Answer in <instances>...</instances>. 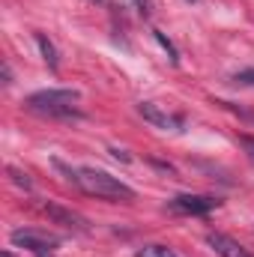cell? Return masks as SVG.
<instances>
[{
    "instance_id": "obj_12",
    "label": "cell",
    "mask_w": 254,
    "mask_h": 257,
    "mask_svg": "<svg viewBox=\"0 0 254 257\" xmlns=\"http://www.w3.org/2000/svg\"><path fill=\"white\" fill-rule=\"evenodd\" d=\"M239 147L245 150V156L254 162V138H251V135H239Z\"/></svg>"
},
{
    "instance_id": "obj_9",
    "label": "cell",
    "mask_w": 254,
    "mask_h": 257,
    "mask_svg": "<svg viewBox=\"0 0 254 257\" xmlns=\"http://www.w3.org/2000/svg\"><path fill=\"white\" fill-rule=\"evenodd\" d=\"M135 257H177V251L168 245H144L135 251Z\"/></svg>"
},
{
    "instance_id": "obj_13",
    "label": "cell",
    "mask_w": 254,
    "mask_h": 257,
    "mask_svg": "<svg viewBox=\"0 0 254 257\" xmlns=\"http://www.w3.org/2000/svg\"><path fill=\"white\" fill-rule=\"evenodd\" d=\"M236 81H239V84H248V87H254V69H242V72H236Z\"/></svg>"
},
{
    "instance_id": "obj_2",
    "label": "cell",
    "mask_w": 254,
    "mask_h": 257,
    "mask_svg": "<svg viewBox=\"0 0 254 257\" xmlns=\"http://www.w3.org/2000/svg\"><path fill=\"white\" fill-rule=\"evenodd\" d=\"M78 102H81L78 90H39L24 99V105L33 114H45V117H81L75 111Z\"/></svg>"
},
{
    "instance_id": "obj_3",
    "label": "cell",
    "mask_w": 254,
    "mask_h": 257,
    "mask_svg": "<svg viewBox=\"0 0 254 257\" xmlns=\"http://www.w3.org/2000/svg\"><path fill=\"white\" fill-rule=\"evenodd\" d=\"M12 245L18 248H27V251H36V254H45L51 248L60 245V236L48 233V230H33V227H21V230H12Z\"/></svg>"
},
{
    "instance_id": "obj_5",
    "label": "cell",
    "mask_w": 254,
    "mask_h": 257,
    "mask_svg": "<svg viewBox=\"0 0 254 257\" xmlns=\"http://www.w3.org/2000/svg\"><path fill=\"white\" fill-rule=\"evenodd\" d=\"M42 212L54 221V224H63L69 230H75V233H90V221L84 218V215H78V212H72V209H66L60 203H42Z\"/></svg>"
},
{
    "instance_id": "obj_7",
    "label": "cell",
    "mask_w": 254,
    "mask_h": 257,
    "mask_svg": "<svg viewBox=\"0 0 254 257\" xmlns=\"http://www.w3.org/2000/svg\"><path fill=\"white\" fill-rule=\"evenodd\" d=\"M138 114H141L147 123H153L156 128H183V117H174V114L162 111V108L153 105V102H141V105H138Z\"/></svg>"
},
{
    "instance_id": "obj_6",
    "label": "cell",
    "mask_w": 254,
    "mask_h": 257,
    "mask_svg": "<svg viewBox=\"0 0 254 257\" xmlns=\"http://www.w3.org/2000/svg\"><path fill=\"white\" fill-rule=\"evenodd\" d=\"M206 245H209L218 257H254L251 251L242 248L236 239H230L227 233H218V230H209V233H206Z\"/></svg>"
},
{
    "instance_id": "obj_4",
    "label": "cell",
    "mask_w": 254,
    "mask_h": 257,
    "mask_svg": "<svg viewBox=\"0 0 254 257\" xmlns=\"http://www.w3.org/2000/svg\"><path fill=\"white\" fill-rule=\"evenodd\" d=\"M218 197H209V194H177L174 200H168V209L171 212H180V215H206L212 209H218Z\"/></svg>"
},
{
    "instance_id": "obj_16",
    "label": "cell",
    "mask_w": 254,
    "mask_h": 257,
    "mask_svg": "<svg viewBox=\"0 0 254 257\" xmlns=\"http://www.w3.org/2000/svg\"><path fill=\"white\" fill-rule=\"evenodd\" d=\"M39 257H48V254H39Z\"/></svg>"
},
{
    "instance_id": "obj_11",
    "label": "cell",
    "mask_w": 254,
    "mask_h": 257,
    "mask_svg": "<svg viewBox=\"0 0 254 257\" xmlns=\"http://www.w3.org/2000/svg\"><path fill=\"white\" fill-rule=\"evenodd\" d=\"M9 177H12V183H15V186H21V189H33V183H30V177H27L24 171L9 168Z\"/></svg>"
},
{
    "instance_id": "obj_8",
    "label": "cell",
    "mask_w": 254,
    "mask_h": 257,
    "mask_svg": "<svg viewBox=\"0 0 254 257\" xmlns=\"http://www.w3.org/2000/svg\"><path fill=\"white\" fill-rule=\"evenodd\" d=\"M36 45H39V51H42V57H45V63L51 66V69H57V48H54V42L45 36V33H36Z\"/></svg>"
},
{
    "instance_id": "obj_10",
    "label": "cell",
    "mask_w": 254,
    "mask_h": 257,
    "mask_svg": "<svg viewBox=\"0 0 254 257\" xmlns=\"http://www.w3.org/2000/svg\"><path fill=\"white\" fill-rule=\"evenodd\" d=\"M153 36H156V39H159V45H162V48H165V51L171 54V63H180V51L174 48V42H171V39H168V36H165L162 30H153Z\"/></svg>"
},
{
    "instance_id": "obj_15",
    "label": "cell",
    "mask_w": 254,
    "mask_h": 257,
    "mask_svg": "<svg viewBox=\"0 0 254 257\" xmlns=\"http://www.w3.org/2000/svg\"><path fill=\"white\" fill-rule=\"evenodd\" d=\"M0 257H15V254H12V251H3V254H0Z\"/></svg>"
},
{
    "instance_id": "obj_14",
    "label": "cell",
    "mask_w": 254,
    "mask_h": 257,
    "mask_svg": "<svg viewBox=\"0 0 254 257\" xmlns=\"http://www.w3.org/2000/svg\"><path fill=\"white\" fill-rule=\"evenodd\" d=\"M111 153H114V159H123V162H132V159H129V156L123 153V150H111Z\"/></svg>"
},
{
    "instance_id": "obj_1",
    "label": "cell",
    "mask_w": 254,
    "mask_h": 257,
    "mask_svg": "<svg viewBox=\"0 0 254 257\" xmlns=\"http://www.w3.org/2000/svg\"><path fill=\"white\" fill-rule=\"evenodd\" d=\"M54 168L63 171L84 194H93V197H102V200H111V203H129V200H135V189L126 186L123 180L111 177L108 171H99V168H69L60 159H54Z\"/></svg>"
}]
</instances>
